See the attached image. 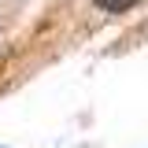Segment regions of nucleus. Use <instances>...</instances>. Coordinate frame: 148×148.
Here are the masks:
<instances>
[{"label":"nucleus","mask_w":148,"mask_h":148,"mask_svg":"<svg viewBox=\"0 0 148 148\" xmlns=\"http://www.w3.org/2000/svg\"><path fill=\"white\" fill-rule=\"evenodd\" d=\"M104 11H130L133 4H141V0H96Z\"/></svg>","instance_id":"nucleus-1"}]
</instances>
